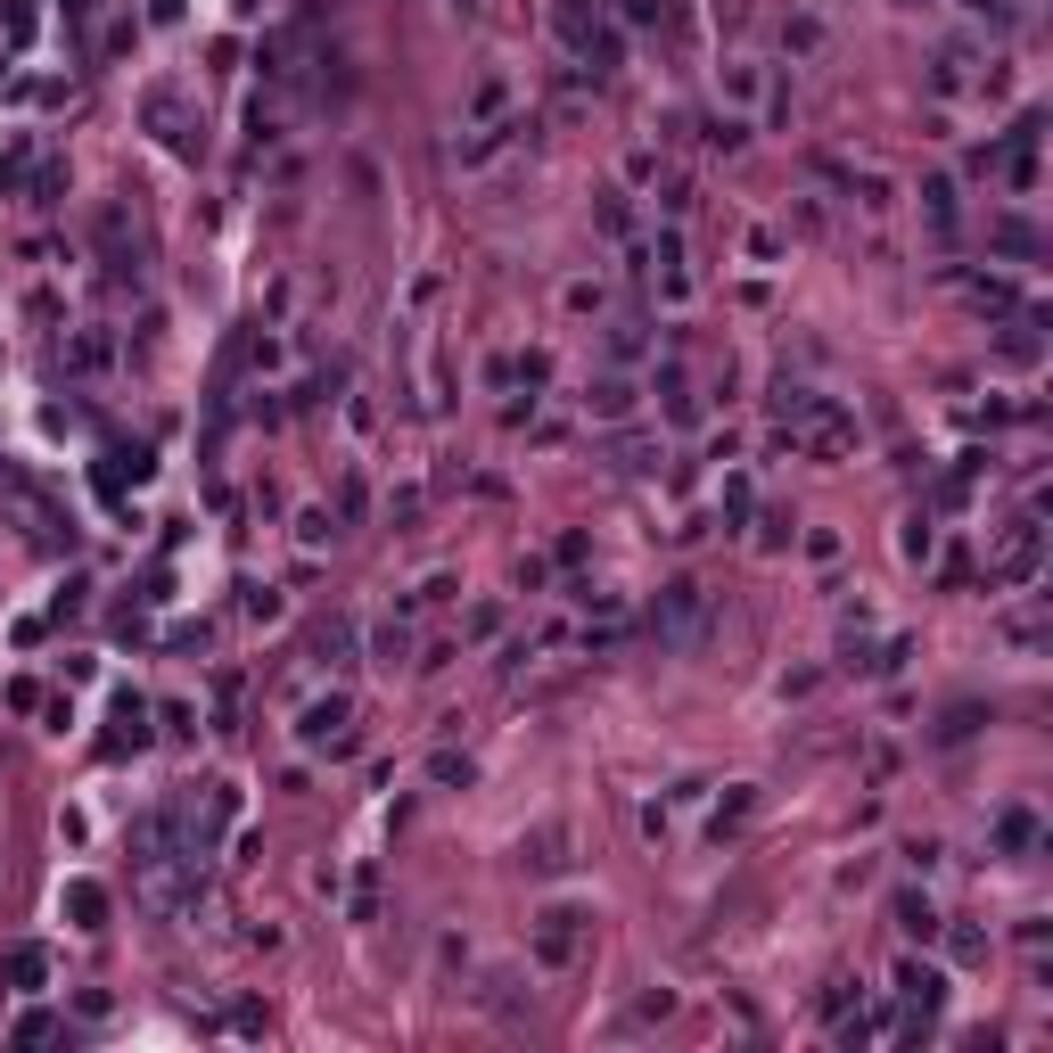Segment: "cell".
Returning a JSON list of instances; mask_svg holds the SVG:
<instances>
[{"mask_svg": "<svg viewBox=\"0 0 1053 1053\" xmlns=\"http://www.w3.org/2000/svg\"><path fill=\"white\" fill-rule=\"evenodd\" d=\"M370 650H379V659H404V650H412V626H404V617H388V626H370Z\"/></svg>", "mask_w": 1053, "mask_h": 1053, "instance_id": "obj_22", "label": "cell"}, {"mask_svg": "<svg viewBox=\"0 0 1053 1053\" xmlns=\"http://www.w3.org/2000/svg\"><path fill=\"white\" fill-rule=\"evenodd\" d=\"M34 25H41V17L17 0V9H9V25H0V34H9V50H25V41H34Z\"/></svg>", "mask_w": 1053, "mask_h": 1053, "instance_id": "obj_31", "label": "cell"}, {"mask_svg": "<svg viewBox=\"0 0 1053 1053\" xmlns=\"http://www.w3.org/2000/svg\"><path fill=\"white\" fill-rule=\"evenodd\" d=\"M592 946V914L585 906H543L536 930H527V955H536V971H576Z\"/></svg>", "mask_w": 1053, "mask_h": 1053, "instance_id": "obj_1", "label": "cell"}, {"mask_svg": "<svg viewBox=\"0 0 1053 1053\" xmlns=\"http://www.w3.org/2000/svg\"><path fill=\"white\" fill-rule=\"evenodd\" d=\"M518 865H527V872H568L576 865V856H568V832H560V823H552V832H536L527 848H518Z\"/></svg>", "mask_w": 1053, "mask_h": 1053, "instance_id": "obj_12", "label": "cell"}, {"mask_svg": "<svg viewBox=\"0 0 1053 1053\" xmlns=\"http://www.w3.org/2000/svg\"><path fill=\"white\" fill-rule=\"evenodd\" d=\"M296 536H305V543H330L338 518H330V511H305V518H296Z\"/></svg>", "mask_w": 1053, "mask_h": 1053, "instance_id": "obj_35", "label": "cell"}, {"mask_svg": "<svg viewBox=\"0 0 1053 1053\" xmlns=\"http://www.w3.org/2000/svg\"><path fill=\"white\" fill-rule=\"evenodd\" d=\"M428 774H437L444 791H469V782H478V766H469V758H453V749H437V766H428Z\"/></svg>", "mask_w": 1053, "mask_h": 1053, "instance_id": "obj_25", "label": "cell"}, {"mask_svg": "<svg viewBox=\"0 0 1053 1053\" xmlns=\"http://www.w3.org/2000/svg\"><path fill=\"white\" fill-rule=\"evenodd\" d=\"M41 1037H58V1020H50V1013H25V1020H17V1045H41Z\"/></svg>", "mask_w": 1053, "mask_h": 1053, "instance_id": "obj_37", "label": "cell"}, {"mask_svg": "<svg viewBox=\"0 0 1053 1053\" xmlns=\"http://www.w3.org/2000/svg\"><path fill=\"white\" fill-rule=\"evenodd\" d=\"M749 527H758V552H782V543H791V518L782 511H758Z\"/></svg>", "mask_w": 1053, "mask_h": 1053, "instance_id": "obj_26", "label": "cell"}, {"mask_svg": "<svg viewBox=\"0 0 1053 1053\" xmlns=\"http://www.w3.org/2000/svg\"><path fill=\"white\" fill-rule=\"evenodd\" d=\"M939 996H946V971H939V963H897V1004H906V1013L914 1020H922V1013H939Z\"/></svg>", "mask_w": 1053, "mask_h": 1053, "instance_id": "obj_5", "label": "cell"}, {"mask_svg": "<svg viewBox=\"0 0 1053 1053\" xmlns=\"http://www.w3.org/2000/svg\"><path fill=\"white\" fill-rule=\"evenodd\" d=\"M971 724H980V708H946V724H939V740H963V733H971Z\"/></svg>", "mask_w": 1053, "mask_h": 1053, "instance_id": "obj_39", "label": "cell"}, {"mask_svg": "<svg viewBox=\"0 0 1053 1053\" xmlns=\"http://www.w3.org/2000/svg\"><path fill=\"white\" fill-rule=\"evenodd\" d=\"M642 272L659 280L666 296H691V272H684V240H675V231H659V240L642 247Z\"/></svg>", "mask_w": 1053, "mask_h": 1053, "instance_id": "obj_6", "label": "cell"}, {"mask_svg": "<svg viewBox=\"0 0 1053 1053\" xmlns=\"http://www.w3.org/2000/svg\"><path fill=\"white\" fill-rule=\"evenodd\" d=\"M971 66H980V58H971V41H946V50L930 58V99H955L963 83H971Z\"/></svg>", "mask_w": 1053, "mask_h": 1053, "instance_id": "obj_9", "label": "cell"}, {"mask_svg": "<svg viewBox=\"0 0 1053 1053\" xmlns=\"http://www.w3.org/2000/svg\"><path fill=\"white\" fill-rule=\"evenodd\" d=\"M996 840H1004V848H1029V840H1037V823H1029V815H996Z\"/></svg>", "mask_w": 1053, "mask_h": 1053, "instance_id": "obj_29", "label": "cell"}, {"mask_svg": "<svg viewBox=\"0 0 1053 1053\" xmlns=\"http://www.w3.org/2000/svg\"><path fill=\"white\" fill-rule=\"evenodd\" d=\"M897 543H906V560H930V552H939V527H930V511H914Z\"/></svg>", "mask_w": 1053, "mask_h": 1053, "instance_id": "obj_23", "label": "cell"}, {"mask_svg": "<svg viewBox=\"0 0 1053 1053\" xmlns=\"http://www.w3.org/2000/svg\"><path fill=\"white\" fill-rule=\"evenodd\" d=\"M1037 568H1045V527H1037V518L996 527V543H988V576H996V585H1029Z\"/></svg>", "mask_w": 1053, "mask_h": 1053, "instance_id": "obj_2", "label": "cell"}, {"mask_svg": "<svg viewBox=\"0 0 1053 1053\" xmlns=\"http://www.w3.org/2000/svg\"><path fill=\"white\" fill-rule=\"evenodd\" d=\"M955 963H988V939H980V930H955Z\"/></svg>", "mask_w": 1053, "mask_h": 1053, "instance_id": "obj_40", "label": "cell"}, {"mask_svg": "<svg viewBox=\"0 0 1053 1053\" xmlns=\"http://www.w3.org/2000/svg\"><path fill=\"white\" fill-rule=\"evenodd\" d=\"M659 634L666 642H700L708 634V592L691 585V576H675V585L659 592Z\"/></svg>", "mask_w": 1053, "mask_h": 1053, "instance_id": "obj_3", "label": "cell"}, {"mask_svg": "<svg viewBox=\"0 0 1053 1053\" xmlns=\"http://www.w3.org/2000/svg\"><path fill=\"white\" fill-rule=\"evenodd\" d=\"M889 914H897V930H906V939H922V946L946 930V922H939V906H930L922 889H897V906H889Z\"/></svg>", "mask_w": 1053, "mask_h": 1053, "instance_id": "obj_10", "label": "cell"}, {"mask_svg": "<svg viewBox=\"0 0 1053 1053\" xmlns=\"http://www.w3.org/2000/svg\"><path fill=\"white\" fill-rule=\"evenodd\" d=\"M666 1013H675V996H666V988H650V996L634 1004V1020H666Z\"/></svg>", "mask_w": 1053, "mask_h": 1053, "instance_id": "obj_41", "label": "cell"}, {"mask_svg": "<svg viewBox=\"0 0 1053 1053\" xmlns=\"http://www.w3.org/2000/svg\"><path fill=\"white\" fill-rule=\"evenodd\" d=\"M592 25H601V0H552V34L568 41V50L592 34Z\"/></svg>", "mask_w": 1053, "mask_h": 1053, "instance_id": "obj_14", "label": "cell"}, {"mask_svg": "<svg viewBox=\"0 0 1053 1053\" xmlns=\"http://www.w3.org/2000/svg\"><path fill=\"white\" fill-rule=\"evenodd\" d=\"M585 412H592V420H626V412H634V388H626V379H617V370H610V379H592Z\"/></svg>", "mask_w": 1053, "mask_h": 1053, "instance_id": "obj_16", "label": "cell"}, {"mask_svg": "<svg viewBox=\"0 0 1053 1053\" xmlns=\"http://www.w3.org/2000/svg\"><path fill=\"white\" fill-rule=\"evenodd\" d=\"M0 988H17V996L50 988V946H9V955H0Z\"/></svg>", "mask_w": 1053, "mask_h": 1053, "instance_id": "obj_8", "label": "cell"}, {"mask_svg": "<svg viewBox=\"0 0 1053 1053\" xmlns=\"http://www.w3.org/2000/svg\"><path fill=\"white\" fill-rule=\"evenodd\" d=\"M758 511V494H749V478H724V518H749Z\"/></svg>", "mask_w": 1053, "mask_h": 1053, "instance_id": "obj_33", "label": "cell"}, {"mask_svg": "<svg viewBox=\"0 0 1053 1053\" xmlns=\"http://www.w3.org/2000/svg\"><path fill=\"white\" fill-rule=\"evenodd\" d=\"M996 247H1013V256H1037V231H1029L1020 215H1004V222H996Z\"/></svg>", "mask_w": 1053, "mask_h": 1053, "instance_id": "obj_27", "label": "cell"}, {"mask_svg": "<svg viewBox=\"0 0 1053 1053\" xmlns=\"http://www.w3.org/2000/svg\"><path fill=\"white\" fill-rule=\"evenodd\" d=\"M314 659H321V666H354V626H321Z\"/></svg>", "mask_w": 1053, "mask_h": 1053, "instance_id": "obj_20", "label": "cell"}, {"mask_svg": "<svg viewBox=\"0 0 1053 1053\" xmlns=\"http://www.w3.org/2000/svg\"><path fill=\"white\" fill-rule=\"evenodd\" d=\"M502 99H511V83H502V74H486V83H478V99H469V115H494Z\"/></svg>", "mask_w": 1053, "mask_h": 1053, "instance_id": "obj_32", "label": "cell"}, {"mask_svg": "<svg viewBox=\"0 0 1053 1053\" xmlns=\"http://www.w3.org/2000/svg\"><path fill=\"white\" fill-rule=\"evenodd\" d=\"M724 91H733V108H758V99L774 91V83H766V66H758V58H733V66H724Z\"/></svg>", "mask_w": 1053, "mask_h": 1053, "instance_id": "obj_15", "label": "cell"}, {"mask_svg": "<svg viewBox=\"0 0 1053 1053\" xmlns=\"http://www.w3.org/2000/svg\"><path fill=\"white\" fill-rule=\"evenodd\" d=\"M650 395L666 404V420H700V395H691V370L684 363H659V370H650Z\"/></svg>", "mask_w": 1053, "mask_h": 1053, "instance_id": "obj_7", "label": "cell"}, {"mask_svg": "<svg viewBox=\"0 0 1053 1053\" xmlns=\"http://www.w3.org/2000/svg\"><path fill=\"white\" fill-rule=\"evenodd\" d=\"M963 9H971V17H996V25L1013 17V9H1004V0H963Z\"/></svg>", "mask_w": 1053, "mask_h": 1053, "instance_id": "obj_42", "label": "cell"}, {"mask_svg": "<svg viewBox=\"0 0 1053 1053\" xmlns=\"http://www.w3.org/2000/svg\"><path fill=\"white\" fill-rule=\"evenodd\" d=\"M922 215H930V231L946 240V231L963 222V206H955V182H922Z\"/></svg>", "mask_w": 1053, "mask_h": 1053, "instance_id": "obj_17", "label": "cell"}, {"mask_svg": "<svg viewBox=\"0 0 1053 1053\" xmlns=\"http://www.w3.org/2000/svg\"><path fill=\"white\" fill-rule=\"evenodd\" d=\"M700 140L717 148V157H733V148L749 140V115H708V124H700Z\"/></svg>", "mask_w": 1053, "mask_h": 1053, "instance_id": "obj_19", "label": "cell"}, {"mask_svg": "<svg viewBox=\"0 0 1053 1053\" xmlns=\"http://www.w3.org/2000/svg\"><path fill=\"white\" fill-rule=\"evenodd\" d=\"M815 41H823L815 17H782V50H815Z\"/></svg>", "mask_w": 1053, "mask_h": 1053, "instance_id": "obj_30", "label": "cell"}, {"mask_svg": "<svg viewBox=\"0 0 1053 1053\" xmlns=\"http://www.w3.org/2000/svg\"><path fill=\"white\" fill-rule=\"evenodd\" d=\"M659 9H666V0H610L617 25H659Z\"/></svg>", "mask_w": 1053, "mask_h": 1053, "instance_id": "obj_28", "label": "cell"}, {"mask_svg": "<svg viewBox=\"0 0 1053 1053\" xmlns=\"http://www.w3.org/2000/svg\"><path fill=\"white\" fill-rule=\"evenodd\" d=\"M848 198L865 206V215H889V206H897V189H889V173H848Z\"/></svg>", "mask_w": 1053, "mask_h": 1053, "instance_id": "obj_18", "label": "cell"}, {"mask_svg": "<svg viewBox=\"0 0 1053 1053\" xmlns=\"http://www.w3.org/2000/svg\"><path fill=\"white\" fill-rule=\"evenodd\" d=\"M749 807H758V798H749V791H733V798H717V815H708V832H740V823H749Z\"/></svg>", "mask_w": 1053, "mask_h": 1053, "instance_id": "obj_21", "label": "cell"}, {"mask_svg": "<svg viewBox=\"0 0 1053 1053\" xmlns=\"http://www.w3.org/2000/svg\"><path fill=\"white\" fill-rule=\"evenodd\" d=\"M108 749H148V700H140V691H124V700H115V733H108Z\"/></svg>", "mask_w": 1053, "mask_h": 1053, "instance_id": "obj_13", "label": "cell"}, {"mask_svg": "<svg viewBox=\"0 0 1053 1053\" xmlns=\"http://www.w3.org/2000/svg\"><path fill=\"white\" fill-rule=\"evenodd\" d=\"M560 305H568V314H601V305H610V289H601V280H568V289H560Z\"/></svg>", "mask_w": 1053, "mask_h": 1053, "instance_id": "obj_24", "label": "cell"}, {"mask_svg": "<svg viewBox=\"0 0 1053 1053\" xmlns=\"http://www.w3.org/2000/svg\"><path fill=\"white\" fill-rule=\"evenodd\" d=\"M634 222V206H626V189H610V198H601V231H626Z\"/></svg>", "mask_w": 1053, "mask_h": 1053, "instance_id": "obj_36", "label": "cell"}, {"mask_svg": "<svg viewBox=\"0 0 1053 1053\" xmlns=\"http://www.w3.org/2000/svg\"><path fill=\"white\" fill-rule=\"evenodd\" d=\"M346 724H354V700L346 691H321V700H305V717H296V740H305V749H346Z\"/></svg>", "mask_w": 1053, "mask_h": 1053, "instance_id": "obj_4", "label": "cell"}, {"mask_svg": "<svg viewBox=\"0 0 1053 1053\" xmlns=\"http://www.w3.org/2000/svg\"><path fill=\"white\" fill-rule=\"evenodd\" d=\"M610 354H617V363H634V354H642V321H617V330H610Z\"/></svg>", "mask_w": 1053, "mask_h": 1053, "instance_id": "obj_34", "label": "cell"}, {"mask_svg": "<svg viewBox=\"0 0 1053 1053\" xmlns=\"http://www.w3.org/2000/svg\"><path fill=\"white\" fill-rule=\"evenodd\" d=\"M74 363L99 370V363H108V338H99V330H91V338H74Z\"/></svg>", "mask_w": 1053, "mask_h": 1053, "instance_id": "obj_38", "label": "cell"}, {"mask_svg": "<svg viewBox=\"0 0 1053 1053\" xmlns=\"http://www.w3.org/2000/svg\"><path fill=\"white\" fill-rule=\"evenodd\" d=\"M58 906H66L74 930H99V922H108V889H99V881H66V897H58Z\"/></svg>", "mask_w": 1053, "mask_h": 1053, "instance_id": "obj_11", "label": "cell"}]
</instances>
